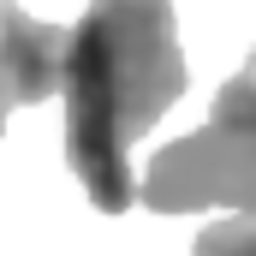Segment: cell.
<instances>
[{
	"instance_id": "cell-1",
	"label": "cell",
	"mask_w": 256,
	"mask_h": 256,
	"mask_svg": "<svg viewBox=\"0 0 256 256\" xmlns=\"http://www.w3.org/2000/svg\"><path fill=\"white\" fill-rule=\"evenodd\" d=\"M66 167L102 214L137 202L131 143L185 96L173 0H90L66 42Z\"/></svg>"
},
{
	"instance_id": "cell-2",
	"label": "cell",
	"mask_w": 256,
	"mask_h": 256,
	"mask_svg": "<svg viewBox=\"0 0 256 256\" xmlns=\"http://www.w3.org/2000/svg\"><path fill=\"white\" fill-rule=\"evenodd\" d=\"M137 202L155 214H191V208H244L256 214V126L244 120H208L191 137H173L149 155Z\"/></svg>"
},
{
	"instance_id": "cell-3",
	"label": "cell",
	"mask_w": 256,
	"mask_h": 256,
	"mask_svg": "<svg viewBox=\"0 0 256 256\" xmlns=\"http://www.w3.org/2000/svg\"><path fill=\"white\" fill-rule=\"evenodd\" d=\"M66 42H72V30L42 24V18H30L24 6L0 0V60H6V72H12L18 102H24V108H36V102L60 96Z\"/></svg>"
},
{
	"instance_id": "cell-4",
	"label": "cell",
	"mask_w": 256,
	"mask_h": 256,
	"mask_svg": "<svg viewBox=\"0 0 256 256\" xmlns=\"http://www.w3.org/2000/svg\"><path fill=\"white\" fill-rule=\"evenodd\" d=\"M196 256H256V214H232L196 232Z\"/></svg>"
},
{
	"instance_id": "cell-5",
	"label": "cell",
	"mask_w": 256,
	"mask_h": 256,
	"mask_svg": "<svg viewBox=\"0 0 256 256\" xmlns=\"http://www.w3.org/2000/svg\"><path fill=\"white\" fill-rule=\"evenodd\" d=\"M208 120H244V126H256V48H250V60H244V72L220 84Z\"/></svg>"
},
{
	"instance_id": "cell-6",
	"label": "cell",
	"mask_w": 256,
	"mask_h": 256,
	"mask_svg": "<svg viewBox=\"0 0 256 256\" xmlns=\"http://www.w3.org/2000/svg\"><path fill=\"white\" fill-rule=\"evenodd\" d=\"M12 108H24V102H18V84H12V72L0 60V131H6V114H12Z\"/></svg>"
}]
</instances>
